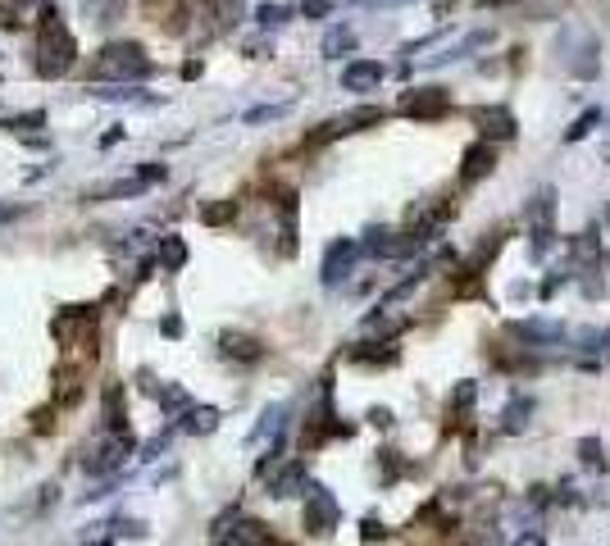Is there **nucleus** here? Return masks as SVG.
<instances>
[{"mask_svg":"<svg viewBox=\"0 0 610 546\" xmlns=\"http://www.w3.org/2000/svg\"><path fill=\"white\" fill-rule=\"evenodd\" d=\"M42 124H46V109H28V114H10L0 128L5 132H28V128H42Z\"/></svg>","mask_w":610,"mask_h":546,"instance_id":"34","label":"nucleus"},{"mask_svg":"<svg viewBox=\"0 0 610 546\" xmlns=\"http://www.w3.org/2000/svg\"><path fill=\"white\" fill-rule=\"evenodd\" d=\"M556 55L565 64L569 77H579V83H588V77L601 73V46H597V36L583 28V23H565L560 36H556Z\"/></svg>","mask_w":610,"mask_h":546,"instance_id":"3","label":"nucleus"},{"mask_svg":"<svg viewBox=\"0 0 610 546\" xmlns=\"http://www.w3.org/2000/svg\"><path fill=\"white\" fill-rule=\"evenodd\" d=\"M451 105L446 87H414L401 96V114H410V119H442Z\"/></svg>","mask_w":610,"mask_h":546,"instance_id":"9","label":"nucleus"},{"mask_svg":"<svg viewBox=\"0 0 610 546\" xmlns=\"http://www.w3.org/2000/svg\"><path fill=\"white\" fill-rule=\"evenodd\" d=\"M461 546H502V533L492 524H474V528L461 533Z\"/></svg>","mask_w":610,"mask_h":546,"instance_id":"31","label":"nucleus"},{"mask_svg":"<svg viewBox=\"0 0 610 546\" xmlns=\"http://www.w3.org/2000/svg\"><path fill=\"white\" fill-rule=\"evenodd\" d=\"M283 255H296V197H283Z\"/></svg>","mask_w":610,"mask_h":546,"instance_id":"28","label":"nucleus"},{"mask_svg":"<svg viewBox=\"0 0 610 546\" xmlns=\"http://www.w3.org/2000/svg\"><path fill=\"white\" fill-rule=\"evenodd\" d=\"M369 423H373V428H392L397 419H392V410H388V405H373V410H369Z\"/></svg>","mask_w":610,"mask_h":546,"instance_id":"39","label":"nucleus"},{"mask_svg":"<svg viewBox=\"0 0 610 546\" xmlns=\"http://www.w3.org/2000/svg\"><path fill=\"white\" fill-rule=\"evenodd\" d=\"M606 223H610V210H606Z\"/></svg>","mask_w":610,"mask_h":546,"instance_id":"49","label":"nucleus"},{"mask_svg":"<svg viewBox=\"0 0 610 546\" xmlns=\"http://www.w3.org/2000/svg\"><path fill=\"white\" fill-rule=\"evenodd\" d=\"M515 546H547V537H542L538 528H528V533H524V537H519Z\"/></svg>","mask_w":610,"mask_h":546,"instance_id":"41","label":"nucleus"},{"mask_svg":"<svg viewBox=\"0 0 610 546\" xmlns=\"http://www.w3.org/2000/svg\"><path fill=\"white\" fill-rule=\"evenodd\" d=\"M42 42H36V73L42 77H64L73 64H78V42H73V32L64 28V19L55 14V5L42 14Z\"/></svg>","mask_w":610,"mask_h":546,"instance_id":"2","label":"nucleus"},{"mask_svg":"<svg viewBox=\"0 0 610 546\" xmlns=\"http://www.w3.org/2000/svg\"><path fill=\"white\" fill-rule=\"evenodd\" d=\"M5 219H10V210H5V205H0V223H5Z\"/></svg>","mask_w":610,"mask_h":546,"instance_id":"48","label":"nucleus"},{"mask_svg":"<svg viewBox=\"0 0 610 546\" xmlns=\"http://www.w3.org/2000/svg\"><path fill=\"white\" fill-rule=\"evenodd\" d=\"M579 460H583V470L606 474V446H601V438H579Z\"/></svg>","mask_w":610,"mask_h":546,"instance_id":"27","label":"nucleus"},{"mask_svg":"<svg viewBox=\"0 0 610 546\" xmlns=\"http://www.w3.org/2000/svg\"><path fill=\"white\" fill-rule=\"evenodd\" d=\"M474 401H478V382H470V378H465V382H455V392H451V410H455V414H470Z\"/></svg>","mask_w":610,"mask_h":546,"instance_id":"32","label":"nucleus"},{"mask_svg":"<svg viewBox=\"0 0 610 546\" xmlns=\"http://www.w3.org/2000/svg\"><path fill=\"white\" fill-rule=\"evenodd\" d=\"M305 492H310V474H305L301 460H287V464H278V470L269 474V496L292 501V496H305Z\"/></svg>","mask_w":610,"mask_h":546,"instance_id":"10","label":"nucleus"},{"mask_svg":"<svg viewBox=\"0 0 610 546\" xmlns=\"http://www.w3.org/2000/svg\"><path fill=\"white\" fill-rule=\"evenodd\" d=\"M369 124H383V109H378V105H360V109H351V114H341V119H328L310 141H328V137H341V132H360V128H369Z\"/></svg>","mask_w":610,"mask_h":546,"instance_id":"11","label":"nucleus"},{"mask_svg":"<svg viewBox=\"0 0 610 546\" xmlns=\"http://www.w3.org/2000/svg\"><path fill=\"white\" fill-rule=\"evenodd\" d=\"M283 114H292V100H278V105H255V109H246L242 114V124H274V119H283Z\"/></svg>","mask_w":610,"mask_h":546,"instance_id":"29","label":"nucleus"},{"mask_svg":"<svg viewBox=\"0 0 610 546\" xmlns=\"http://www.w3.org/2000/svg\"><path fill=\"white\" fill-rule=\"evenodd\" d=\"M219 419H223V414H219L214 405H187L182 419H178V428H182L187 438H210L214 428H219Z\"/></svg>","mask_w":610,"mask_h":546,"instance_id":"16","label":"nucleus"},{"mask_svg":"<svg viewBox=\"0 0 610 546\" xmlns=\"http://www.w3.org/2000/svg\"><path fill=\"white\" fill-rule=\"evenodd\" d=\"M292 14H301V10H292V5H278V0H264V5H255V23L269 32V28H283Z\"/></svg>","mask_w":610,"mask_h":546,"instance_id":"25","label":"nucleus"},{"mask_svg":"<svg viewBox=\"0 0 610 546\" xmlns=\"http://www.w3.org/2000/svg\"><path fill=\"white\" fill-rule=\"evenodd\" d=\"M383 77H388V68L378 60H351L347 68H341V87L347 92H378Z\"/></svg>","mask_w":610,"mask_h":546,"instance_id":"13","label":"nucleus"},{"mask_svg":"<svg viewBox=\"0 0 610 546\" xmlns=\"http://www.w3.org/2000/svg\"><path fill=\"white\" fill-rule=\"evenodd\" d=\"M601 119H606V114H601V109H583V114H579V119H574V124H569V128H565V146H569V141H583V137H588V132H592V128H597Z\"/></svg>","mask_w":610,"mask_h":546,"instance_id":"30","label":"nucleus"},{"mask_svg":"<svg viewBox=\"0 0 610 546\" xmlns=\"http://www.w3.org/2000/svg\"><path fill=\"white\" fill-rule=\"evenodd\" d=\"M114 141H124V128H109V132L100 137V146H114Z\"/></svg>","mask_w":610,"mask_h":546,"instance_id":"45","label":"nucleus"},{"mask_svg":"<svg viewBox=\"0 0 610 546\" xmlns=\"http://www.w3.org/2000/svg\"><path fill=\"white\" fill-rule=\"evenodd\" d=\"M242 51H246L251 60H264V55H274V42H269V36H255V42H246Z\"/></svg>","mask_w":610,"mask_h":546,"instance_id":"38","label":"nucleus"},{"mask_svg":"<svg viewBox=\"0 0 610 546\" xmlns=\"http://www.w3.org/2000/svg\"><path fill=\"white\" fill-rule=\"evenodd\" d=\"M506 337L524 341V350H551L569 337V328L560 319H515V324H506Z\"/></svg>","mask_w":610,"mask_h":546,"instance_id":"7","label":"nucleus"},{"mask_svg":"<svg viewBox=\"0 0 610 546\" xmlns=\"http://www.w3.org/2000/svg\"><path fill=\"white\" fill-rule=\"evenodd\" d=\"M137 451V442H132V433L124 428V433H109L92 455H83V470L92 474V478H109V474H119L124 470V460Z\"/></svg>","mask_w":610,"mask_h":546,"instance_id":"6","label":"nucleus"},{"mask_svg":"<svg viewBox=\"0 0 610 546\" xmlns=\"http://www.w3.org/2000/svg\"><path fill=\"white\" fill-rule=\"evenodd\" d=\"M474 124L483 132V141H510L519 128H515V114L506 105H487V109H474Z\"/></svg>","mask_w":610,"mask_h":546,"instance_id":"12","label":"nucleus"},{"mask_svg":"<svg viewBox=\"0 0 610 546\" xmlns=\"http://www.w3.org/2000/svg\"><path fill=\"white\" fill-rule=\"evenodd\" d=\"M556 246V187H538L528 197V255L547 260Z\"/></svg>","mask_w":610,"mask_h":546,"instance_id":"4","label":"nucleus"},{"mask_svg":"<svg viewBox=\"0 0 610 546\" xmlns=\"http://www.w3.org/2000/svg\"><path fill=\"white\" fill-rule=\"evenodd\" d=\"M100 423L109 428V433H124L128 428V405H124V387L109 382L105 397H100Z\"/></svg>","mask_w":610,"mask_h":546,"instance_id":"18","label":"nucleus"},{"mask_svg":"<svg viewBox=\"0 0 610 546\" xmlns=\"http://www.w3.org/2000/svg\"><path fill=\"white\" fill-rule=\"evenodd\" d=\"M83 14H87L92 28H109L124 14V0H83Z\"/></svg>","mask_w":610,"mask_h":546,"instance_id":"24","label":"nucleus"},{"mask_svg":"<svg viewBox=\"0 0 610 546\" xmlns=\"http://www.w3.org/2000/svg\"><path fill=\"white\" fill-rule=\"evenodd\" d=\"M497 169V146L492 141H474L465 155H461V182H478Z\"/></svg>","mask_w":610,"mask_h":546,"instance_id":"14","label":"nucleus"},{"mask_svg":"<svg viewBox=\"0 0 610 546\" xmlns=\"http://www.w3.org/2000/svg\"><path fill=\"white\" fill-rule=\"evenodd\" d=\"M146 14L150 19H156V23H165V32H182L187 23V5H178V0H150V5H146Z\"/></svg>","mask_w":610,"mask_h":546,"instance_id":"23","label":"nucleus"},{"mask_svg":"<svg viewBox=\"0 0 610 546\" xmlns=\"http://www.w3.org/2000/svg\"><path fill=\"white\" fill-rule=\"evenodd\" d=\"M483 10H502V5H515V0H478Z\"/></svg>","mask_w":610,"mask_h":546,"instance_id":"46","label":"nucleus"},{"mask_svg":"<svg viewBox=\"0 0 610 546\" xmlns=\"http://www.w3.org/2000/svg\"><path fill=\"white\" fill-rule=\"evenodd\" d=\"M360 242L356 237H337L328 251H324V264H319V283L324 287H337V283H347L351 278V269H356V260H360Z\"/></svg>","mask_w":610,"mask_h":546,"instance_id":"8","label":"nucleus"},{"mask_svg":"<svg viewBox=\"0 0 610 546\" xmlns=\"http://www.w3.org/2000/svg\"><path fill=\"white\" fill-rule=\"evenodd\" d=\"M46 428H55V419H51V410H36V433H46Z\"/></svg>","mask_w":610,"mask_h":546,"instance_id":"42","label":"nucleus"},{"mask_svg":"<svg viewBox=\"0 0 610 546\" xmlns=\"http://www.w3.org/2000/svg\"><path fill=\"white\" fill-rule=\"evenodd\" d=\"M165 333L178 337V333H182V319H178V315H165Z\"/></svg>","mask_w":610,"mask_h":546,"instance_id":"44","label":"nucleus"},{"mask_svg":"<svg viewBox=\"0 0 610 546\" xmlns=\"http://www.w3.org/2000/svg\"><path fill=\"white\" fill-rule=\"evenodd\" d=\"M219 350H223L228 360H242V365L264 360V346H260L255 337H246V333H223V337H219Z\"/></svg>","mask_w":610,"mask_h":546,"instance_id":"19","label":"nucleus"},{"mask_svg":"<svg viewBox=\"0 0 610 546\" xmlns=\"http://www.w3.org/2000/svg\"><path fill=\"white\" fill-rule=\"evenodd\" d=\"M351 51H356V32H351L347 23H337V28L324 32V42H319V55H324V60H341V55H351Z\"/></svg>","mask_w":610,"mask_h":546,"instance_id":"20","label":"nucleus"},{"mask_svg":"<svg viewBox=\"0 0 610 546\" xmlns=\"http://www.w3.org/2000/svg\"><path fill=\"white\" fill-rule=\"evenodd\" d=\"M305 533L310 537H328L337 524H341V505L337 496L324 487V483H310V492H305V515H301Z\"/></svg>","mask_w":610,"mask_h":546,"instance_id":"5","label":"nucleus"},{"mask_svg":"<svg viewBox=\"0 0 610 546\" xmlns=\"http://www.w3.org/2000/svg\"><path fill=\"white\" fill-rule=\"evenodd\" d=\"M197 19H205V32H228L237 23V0H201Z\"/></svg>","mask_w":610,"mask_h":546,"instance_id":"17","label":"nucleus"},{"mask_svg":"<svg viewBox=\"0 0 610 546\" xmlns=\"http://www.w3.org/2000/svg\"><path fill=\"white\" fill-rule=\"evenodd\" d=\"M156 260H160L165 273H178L187 264V242L178 237V232H165V237L156 242Z\"/></svg>","mask_w":610,"mask_h":546,"instance_id":"21","label":"nucleus"},{"mask_svg":"<svg viewBox=\"0 0 610 546\" xmlns=\"http://www.w3.org/2000/svg\"><path fill=\"white\" fill-rule=\"evenodd\" d=\"M150 397H156L160 410H169V414H182V410H187V387H178V382H160V387H150Z\"/></svg>","mask_w":610,"mask_h":546,"instance_id":"26","label":"nucleus"},{"mask_svg":"<svg viewBox=\"0 0 610 546\" xmlns=\"http://www.w3.org/2000/svg\"><path fill=\"white\" fill-rule=\"evenodd\" d=\"M137 178L150 187V182H165V178H169V169H165V165H156V160H146V165L137 169Z\"/></svg>","mask_w":610,"mask_h":546,"instance_id":"36","label":"nucleus"},{"mask_svg":"<svg viewBox=\"0 0 610 546\" xmlns=\"http://www.w3.org/2000/svg\"><path fill=\"white\" fill-rule=\"evenodd\" d=\"M233 214H237L233 201H210V205H201V223H205V228H219V223L233 219Z\"/></svg>","mask_w":610,"mask_h":546,"instance_id":"33","label":"nucleus"},{"mask_svg":"<svg viewBox=\"0 0 610 546\" xmlns=\"http://www.w3.org/2000/svg\"><path fill=\"white\" fill-rule=\"evenodd\" d=\"M528 419H533V397H510L506 410H502V433H510V438L524 433Z\"/></svg>","mask_w":610,"mask_h":546,"instance_id":"22","label":"nucleus"},{"mask_svg":"<svg viewBox=\"0 0 610 546\" xmlns=\"http://www.w3.org/2000/svg\"><path fill=\"white\" fill-rule=\"evenodd\" d=\"M169 451V433H160V438H150L146 446H141V460H160Z\"/></svg>","mask_w":610,"mask_h":546,"instance_id":"37","label":"nucleus"},{"mask_svg":"<svg viewBox=\"0 0 610 546\" xmlns=\"http://www.w3.org/2000/svg\"><path fill=\"white\" fill-rule=\"evenodd\" d=\"M383 533H388V528H383V524H378L373 515H369V519L360 524V537H365V542H373V537H383Z\"/></svg>","mask_w":610,"mask_h":546,"instance_id":"40","label":"nucleus"},{"mask_svg":"<svg viewBox=\"0 0 610 546\" xmlns=\"http://www.w3.org/2000/svg\"><path fill=\"white\" fill-rule=\"evenodd\" d=\"M214 546H274V537H269V528H264L260 519H237Z\"/></svg>","mask_w":610,"mask_h":546,"instance_id":"15","label":"nucleus"},{"mask_svg":"<svg viewBox=\"0 0 610 546\" xmlns=\"http://www.w3.org/2000/svg\"><path fill=\"white\" fill-rule=\"evenodd\" d=\"M337 5H333V0H305V5H301V19H328Z\"/></svg>","mask_w":610,"mask_h":546,"instance_id":"35","label":"nucleus"},{"mask_svg":"<svg viewBox=\"0 0 610 546\" xmlns=\"http://www.w3.org/2000/svg\"><path fill=\"white\" fill-rule=\"evenodd\" d=\"M150 55L137 42H109L96 60H92V77L96 83H114V87H132L141 77H150Z\"/></svg>","mask_w":610,"mask_h":546,"instance_id":"1","label":"nucleus"},{"mask_svg":"<svg viewBox=\"0 0 610 546\" xmlns=\"http://www.w3.org/2000/svg\"><path fill=\"white\" fill-rule=\"evenodd\" d=\"M606 260H610V255H606Z\"/></svg>","mask_w":610,"mask_h":546,"instance_id":"50","label":"nucleus"},{"mask_svg":"<svg viewBox=\"0 0 610 546\" xmlns=\"http://www.w3.org/2000/svg\"><path fill=\"white\" fill-rule=\"evenodd\" d=\"M601 356H606V360H610V328H606V350H601Z\"/></svg>","mask_w":610,"mask_h":546,"instance_id":"47","label":"nucleus"},{"mask_svg":"<svg viewBox=\"0 0 610 546\" xmlns=\"http://www.w3.org/2000/svg\"><path fill=\"white\" fill-rule=\"evenodd\" d=\"M182 77H187V83H192V77H201V60H187V64H182Z\"/></svg>","mask_w":610,"mask_h":546,"instance_id":"43","label":"nucleus"}]
</instances>
